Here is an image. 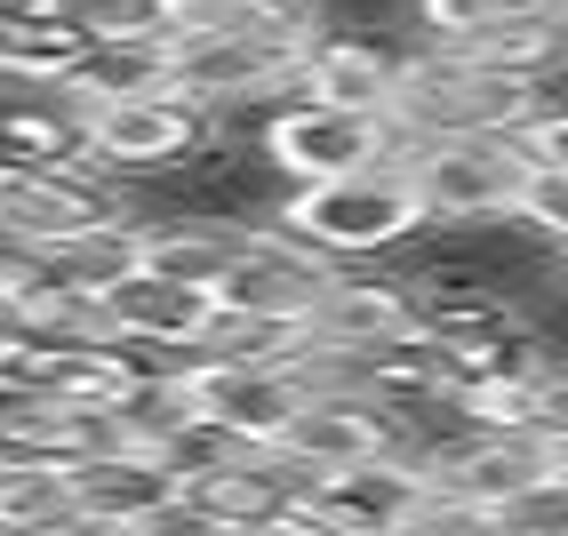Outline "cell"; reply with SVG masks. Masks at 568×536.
Returning <instances> with one entry per match:
<instances>
[{
    "instance_id": "cell-1",
    "label": "cell",
    "mask_w": 568,
    "mask_h": 536,
    "mask_svg": "<svg viewBox=\"0 0 568 536\" xmlns=\"http://www.w3.org/2000/svg\"><path fill=\"white\" fill-rule=\"evenodd\" d=\"M313 17L288 24H176L161 57H169V89H184L209 112H273L296 97V72L313 49Z\"/></svg>"
},
{
    "instance_id": "cell-2",
    "label": "cell",
    "mask_w": 568,
    "mask_h": 536,
    "mask_svg": "<svg viewBox=\"0 0 568 536\" xmlns=\"http://www.w3.org/2000/svg\"><path fill=\"white\" fill-rule=\"evenodd\" d=\"M273 216L336 264H385L425 233V209H416V184H408L400 161H368V169H345V176L288 184Z\"/></svg>"
},
{
    "instance_id": "cell-3",
    "label": "cell",
    "mask_w": 568,
    "mask_h": 536,
    "mask_svg": "<svg viewBox=\"0 0 568 536\" xmlns=\"http://www.w3.org/2000/svg\"><path fill=\"white\" fill-rule=\"evenodd\" d=\"M545 104L537 81H513V72H488L465 49H425L408 41L400 81L385 97V121L400 136H513L528 112Z\"/></svg>"
},
{
    "instance_id": "cell-4",
    "label": "cell",
    "mask_w": 568,
    "mask_h": 536,
    "mask_svg": "<svg viewBox=\"0 0 568 536\" xmlns=\"http://www.w3.org/2000/svg\"><path fill=\"white\" fill-rule=\"evenodd\" d=\"M81 104V161L104 169L112 184L121 176H169L201 152L216 112L193 104L184 89L153 81V89H129V97H72Z\"/></svg>"
},
{
    "instance_id": "cell-5",
    "label": "cell",
    "mask_w": 568,
    "mask_h": 536,
    "mask_svg": "<svg viewBox=\"0 0 568 536\" xmlns=\"http://www.w3.org/2000/svg\"><path fill=\"white\" fill-rule=\"evenodd\" d=\"M440 520V488L425 473V456L408 448H376L361 465H336L305 481L288 528H345V536H393V528H433Z\"/></svg>"
},
{
    "instance_id": "cell-6",
    "label": "cell",
    "mask_w": 568,
    "mask_h": 536,
    "mask_svg": "<svg viewBox=\"0 0 568 536\" xmlns=\"http://www.w3.org/2000/svg\"><path fill=\"white\" fill-rule=\"evenodd\" d=\"M400 169L416 184L425 224H488L513 216L528 152L520 136H400Z\"/></svg>"
},
{
    "instance_id": "cell-7",
    "label": "cell",
    "mask_w": 568,
    "mask_h": 536,
    "mask_svg": "<svg viewBox=\"0 0 568 536\" xmlns=\"http://www.w3.org/2000/svg\"><path fill=\"white\" fill-rule=\"evenodd\" d=\"M328 273H336V256H321L313 241H296L281 216H256V224L233 233V256H224V273H216V304L305 328L321 289H328Z\"/></svg>"
},
{
    "instance_id": "cell-8",
    "label": "cell",
    "mask_w": 568,
    "mask_h": 536,
    "mask_svg": "<svg viewBox=\"0 0 568 536\" xmlns=\"http://www.w3.org/2000/svg\"><path fill=\"white\" fill-rule=\"evenodd\" d=\"M121 209V184L89 161H0V241L64 249Z\"/></svg>"
},
{
    "instance_id": "cell-9",
    "label": "cell",
    "mask_w": 568,
    "mask_h": 536,
    "mask_svg": "<svg viewBox=\"0 0 568 536\" xmlns=\"http://www.w3.org/2000/svg\"><path fill=\"white\" fill-rule=\"evenodd\" d=\"M264 152L288 184L313 176H345L368 161H400V129L385 112H353V104H321V97H288L264 112Z\"/></svg>"
},
{
    "instance_id": "cell-10",
    "label": "cell",
    "mask_w": 568,
    "mask_h": 536,
    "mask_svg": "<svg viewBox=\"0 0 568 536\" xmlns=\"http://www.w3.org/2000/svg\"><path fill=\"white\" fill-rule=\"evenodd\" d=\"M72 520L81 528H176L184 520V473L161 448L104 441L89 456H72Z\"/></svg>"
},
{
    "instance_id": "cell-11",
    "label": "cell",
    "mask_w": 568,
    "mask_h": 536,
    "mask_svg": "<svg viewBox=\"0 0 568 536\" xmlns=\"http://www.w3.org/2000/svg\"><path fill=\"white\" fill-rule=\"evenodd\" d=\"M184 393H193V408L209 416L216 433H233L241 448H273L281 425L296 416V401H305V385H296L288 353L273 361H241V353H184Z\"/></svg>"
},
{
    "instance_id": "cell-12",
    "label": "cell",
    "mask_w": 568,
    "mask_h": 536,
    "mask_svg": "<svg viewBox=\"0 0 568 536\" xmlns=\"http://www.w3.org/2000/svg\"><path fill=\"white\" fill-rule=\"evenodd\" d=\"M545 465H552V441L505 433V425H465L457 441H440L425 456V473L440 488V520H473V528H488V513H497L513 488H528Z\"/></svg>"
},
{
    "instance_id": "cell-13",
    "label": "cell",
    "mask_w": 568,
    "mask_h": 536,
    "mask_svg": "<svg viewBox=\"0 0 568 536\" xmlns=\"http://www.w3.org/2000/svg\"><path fill=\"white\" fill-rule=\"evenodd\" d=\"M305 328L328 336V344H345V353H385V344L425 336V289H416L408 273H361V264H336Z\"/></svg>"
},
{
    "instance_id": "cell-14",
    "label": "cell",
    "mask_w": 568,
    "mask_h": 536,
    "mask_svg": "<svg viewBox=\"0 0 568 536\" xmlns=\"http://www.w3.org/2000/svg\"><path fill=\"white\" fill-rule=\"evenodd\" d=\"M296 496H305V481L273 448H233L209 473L184 481V520L193 528H288Z\"/></svg>"
},
{
    "instance_id": "cell-15",
    "label": "cell",
    "mask_w": 568,
    "mask_h": 536,
    "mask_svg": "<svg viewBox=\"0 0 568 536\" xmlns=\"http://www.w3.org/2000/svg\"><path fill=\"white\" fill-rule=\"evenodd\" d=\"M209 304H216L209 289H193V281H161V273H144V264H129L121 281L97 289L104 336L136 344V353H161V361H184V353H193Z\"/></svg>"
},
{
    "instance_id": "cell-16",
    "label": "cell",
    "mask_w": 568,
    "mask_h": 536,
    "mask_svg": "<svg viewBox=\"0 0 568 536\" xmlns=\"http://www.w3.org/2000/svg\"><path fill=\"white\" fill-rule=\"evenodd\" d=\"M400 57L408 41L400 32H376V24H321L305 72H296V97H321V104H353V112H385L393 81H400Z\"/></svg>"
},
{
    "instance_id": "cell-17",
    "label": "cell",
    "mask_w": 568,
    "mask_h": 536,
    "mask_svg": "<svg viewBox=\"0 0 568 536\" xmlns=\"http://www.w3.org/2000/svg\"><path fill=\"white\" fill-rule=\"evenodd\" d=\"M376 448H393V425H385V408H376L368 393H305L296 416L281 425V441H273V456L296 481L361 465V456H376Z\"/></svg>"
},
{
    "instance_id": "cell-18",
    "label": "cell",
    "mask_w": 568,
    "mask_h": 536,
    "mask_svg": "<svg viewBox=\"0 0 568 536\" xmlns=\"http://www.w3.org/2000/svg\"><path fill=\"white\" fill-rule=\"evenodd\" d=\"M465 57H480L488 72H513V81H568V0H528L505 24H488L480 41H465Z\"/></svg>"
},
{
    "instance_id": "cell-19",
    "label": "cell",
    "mask_w": 568,
    "mask_h": 536,
    "mask_svg": "<svg viewBox=\"0 0 568 536\" xmlns=\"http://www.w3.org/2000/svg\"><path fill=\"white\" fill-rule=\"evenodd\" d=\"M81 57V32L49 9H0V81H64Z\"/></svg>"
},
{
    "instance_id": "cell-20",
    "label": "cell",
    "mask_w": 568,
    "mask_h": 536,
    "mask_svg": "<svg viewBox=\"0 0 568 536\" xmlns=\"http://www.w3.org/2000/svg\"><path fill=\"white\" fill-rule=\"evenodd\" d=\"M0 528H81L72 520V473L49 456H0Z\"/></svg>"
},
{
    "instance_id": "cell-21",
    "label": "cell",
    "mask_w": 568,
    "mask_h": 536,
    "mask_svg": "<svg viewBox=\"0 0 568 536\" xmlns=\"http://www.w3.org/2000/svg\"><path fill=\"white\" fill-rule=\"evenodd\" d=\"M41 9L81 41H169L176 32V0H41Z\"/></svg>"
},
{
    "instance_id": "cell-22",
    "label": "cell",
    "mask_w": 568,
    "mask_h": 536,
    "mask_svg": "<svg viewBox=\"0 0 568 536\" xmlns=\"http://www.w3.org/2000/svg\"><path fill=\"white\" fill-rule=\"evenodd\" d=\"M513 9H528V0H408V41L465 49V41H480L488 24H505Z\"/></svg>"
},
{
    "instance_id": "cell-23",
    "label": "cell",
    "mask_w": 568,
    "mask_h": 536,
    "mask_svg": "<svg viewBox=\"0 0 568 536\" xmlns=\"http://www.w3.org/2000/svg\"><path fill=\"white\" fill-rule=\"evenodd\" d=\"M513 224L528 241H545L552 256L568 249V169H552V161H528V176H520V193H513Z\"/></svg>"
},
{
    "instance_id": "cell-24",
    "label": "cell",
    "mask_w": 568,
    "mask_h": 536,
    "mask_svg": "<svg viewBox=\"0 0 568 536\" xmlns=\"http://www.w3.org/2000/svg\"><path fill=\"white\" fill-rule=\"evenodd\" d=\"M488 528H545V536H568V473H537L528 488H513L497 513H488Z\"/></svg>"
},
{
    "instance_id": "cell-25",
    "label": "cell",
    "mask_w": 568,
    "mask_h": 536,
    "mask_svg": "<svg viewBox=\"0 0 568 536\" xmlns=\"http://www.w3.org/2000/svg\"><path fill=\"white\" fill-rule=\"evenodd\" d=\"M520 136V152H528V161H552V169H568V104L545 89V104L537 112H528V121L513 129Z\"/></svg>"
},
{
    "instance_id": "cell-26",
    "label": "cell",
    "mask_w": 568,
    "mask_h": 536,
    "mask_svg": "<svg viewBox=\"0 0 568 536\" xmlns=\"http://www.w3.org/2000/svg\"><path fill=\"white\" fill-rule=\"evenodd\" d=\"M552 289H560V296H568V249H560V256H552Z\"/></svg>"
},
{
    "instance_id": "cell-27",
    "label": "cell",
    "mask_w": 568,
    "mask_h": 536,
    "mask_svg": "<svg viewBox=\"0 0 568 536\" xmlns=\"http://www.w3.org/2000/svg\"><path fill=\"white\" fill-rule=\"evenodd\" d=\"M552 473H568V441H552Z\"/></svg>"
},
{
    "instance_id": "cell-28",
    "label": "cell",
    "mask_w": 568,
    "mask_h": 536,
    "mask_svg": "<svg viewBox=\"0 0 568 536\" xmlns=\"http://www.w3.org/2000/svg\"><path fill=\"white\" fill-rule=\"evenodd\" d=\"M176 9H193V0H176Z\"/></svg>"
}]
</instances>
